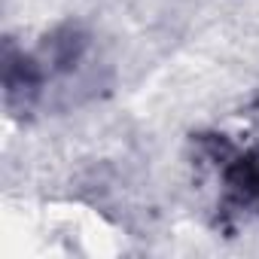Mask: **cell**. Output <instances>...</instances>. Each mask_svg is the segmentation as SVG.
Returning a JSON list of instances; mask_svg holds the SVG:
<instances>
[{"instance_id": "cell-1", "label": "cell", "mask_w": 259, "mask_h": 259, "mask_svg": "<svg viewBox=\"0 0 259 259\" xmlns=\"http://www.w3.org/2000/svg\"><path fill=\"white\" fill-rule=\"evenodd\" d=\"M229 183H232L244 198H259V156L241 159V162L232 168Z\"/></svg>"}]
</instances>
